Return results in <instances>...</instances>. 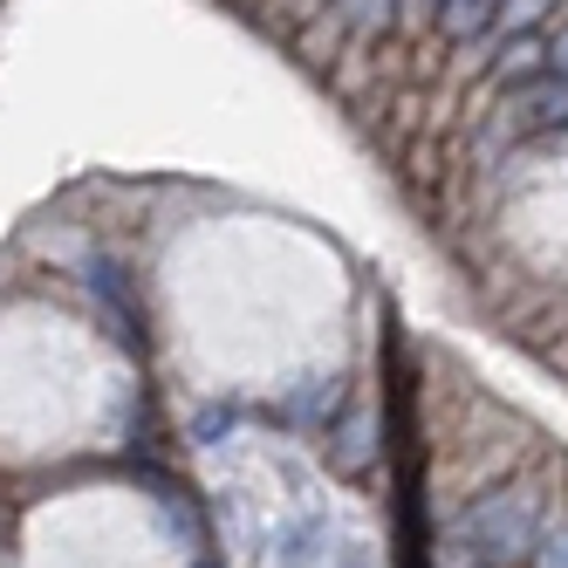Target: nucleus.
Masks as SVG:
<instances>
[{
	"instance_id": "7ed1b4c3",
	"label": "nucleus",
	"mask_w": 568,
	"mask_h": 568,
	"mask_svg": "<svg viewBox=\"0 0 568 568\" xmlns=\"http://www.w3.org/2000/svg\"><path fill=\"white\" fill-rule=\"evenodd\" d=\"M494 14H500V0H445V8L432 14V28L453 49H479L486 34H494Z\"/></svg>"
},
{
	"instance_id": "ddd939ff",
	"label": "nucleus",
	"mask_w": 568,
	"mask_h": 568,
	"mask_svg": "<svg viewBox=\"0 0 568 568\" xmlns=\"http://www.w3.org/2000/svg\"><path fill=\"white\" fill-rule=\"evenodd\" d=\"M541 34H548V75H568V14L555 28H541Z\"/></svg>"
},
{
	"instance_id": "20e7f679",
	"label": "nucleus",
	"mask_w": 568,
	"mask_h": 568,
	"mask_svg": "<svg viewBox=\"0 0 568 568\" xmlns=\"http://www.w3.org/2000/svg\"><path fill=\"white\" fill-rule=\"evenodd\" d=\"M514 110H520V124H535V131H561L568 124V75H535V83H520Z\"/></svg>"
},
{
	"instance_id": "9d476101",
	"label": "nucleus",
	"mask_w": 568,
	"mask_h": 568,
	"mask_svg": "<svg viewBox=\"0 0 568 568\" xmlns=\"http://www.w3.org/2000/svg\"><path fill=\"white\" fill-rule=\"evenodd\" d=\"M336 466H343V473H363V466H371V418H363V412H356V418L343 425V445H336Z\"/></svg>"
},
{
	"instance_id": "6e6552de",
	"label": "nucleus",
	"mask_w": 568,
	"mask_h": 568,
	"mask_svg": "<svg viewBox=\"0 0 568 568\" xmlns=\"http://www.w3.org/2000/svg\"><path fill=\"white\" fill-rule=\"evenodd\" d=\"M322 541H329V527H322L315 514L295 520L288 535H281V568H315V561H322Z\"/></svg>"
},
{
	"instance_id": "f8f14e48",
	"label": "nucleus",
	"mask_w": 568,
	"mask_h": 568,
	"mask_svg": "<svg viewBox=\"0 0 568 568\" xmlns=\"http://www.w3.org/2000/svg\"><path fill=\"white\" fill-rule=\"evenodd\" d=\"M535 561L541 568H568V520H555L548 535H541V548H535Z\"/></svg>"
},
{
	"instance_id": "9b49d317",
	"label": "nucleus",
	"mask_w": 568,
	"mask_h": 568,
	"mask_svg": "<svg viewBox=\"0 0 568 568\" xmlns=\"http://www.w3.org/2000/svg\"><path fill=\"white\" fill-rule=\"evenodd\" d=\"M233 432V404H199V412H192V438L199 445H220Z\"/></svg>"
},
{
	"instance_id": "2eb2a0df",
	"label": "nucleus",
	"mask_w": 568,
	"mask_h": 568,
	"mask_svg": "<svg viewBox=\"0 0 568 568\" xmlns=\"http://www.w3.org/2000/svg\"><path fill=\"white\" fill-rule=\"evenodd\" d=\"M199 568H220V561H199Z\"/></svg>"
},
{
	"instance_id": "f03ea898",
	"label": "nucleus",
	"mask_w": 568,
	"mask_h": 568,
	"mask_svg": "<svg viewBox=\"0 0 568 568\" xmlns=\"http://www.w3.org/2000/svg\"><path fill=\"white\" fill-rule=\"evenodd\" d=\"M535 75H548V34L541 28L494 34V75H486V83H494V90H520V83H535Z\"/></svg>"
},
{
	"instance_id": "423d86ee",
	"label": "nucleus",
	"mask_w": 568,
	"mask_h": 568,
	"mask_svg": "<svg viewBox=\"0 0 568 568\" xmlns=\"http://www.w3.org/2000/svg\"><path fill=\"white\" fill-rule=\"evenodd\" d=\"M329 14L356 34H390L397 28V0H329Z\"/></svg>"
},
{
	"instance_id": "4468645a",
	"label": "nucleus",
	"mask_w": 568,
	"mask_h": 568,
	"mask_svg": "<svg viewBox=\"0 0 568 568\" xmlns=\"http://www.w3.org/2000/svg\"><path fill=\"white\" fill-rule=\"evenodd\" d=\"M343 568H363V555H349V561H343Z\"/></svg>"
},
{
	"instance_id": "1a4fd4ad",
	"label": "nucleus",
	"mask_w": 568,
	"mask_h": 568,
	"mask_svg": "<svg viewBox=\"0 0 568 568\" xmlns=\"http://www.w3.org/2000/svg\"><path fill=\"white\" fill-rule=\"evenodd\" d=\"M555 0H500V14H494V34H527V28H541L548 21Z\"/></svg>"
},
{
	"instance_id": "0eeeda50",
	"label": "nucleus",
	"mask_w": 568,
	"mask_h": 568,
	"mask_svg": "<svg viewBox=\"0 0 568 568\" xmlns=\"http://www.w3.org/2000/svg\"><path fill=\"white\" fill-rule=\"evenodd\" d=\"M343 34H349V28H343L329 8H322L315 21H302V28H295V49H302V62H329V55L343 49Z\"/></svg>"
},
{
	"instance_id": "39448f33",
	"label": "nucleus",
	"mask_w": 568,
	"mask_h": 568,
	"mask_svg": "<svg viewBox=\"0 0 568 568\" xmlns=\"http://www.w3.org/2000/svg\"><path fill=\"white\" fill-rule=\"evenodd\" d=\"M90 288H97V302H103V308H116V336H124L131 349H144V322H138V308H131L124 274H116V267H97V274H90Z\"/></svg>"
},
{
	"instance_id": "f257e3e1",
	"label": "nucleus",
	"mask_w": 568,
	"mask_h": 568,
	"mask_svg": "<svg viewBox=\"0 0 568 568\" xmlns=\"http://www.w3.org/2000/svg\"><path fill=\"white\" fill-rule=\"evenodd\" d=\"M453 548L473 568H520V561H535V548H541V500L527 494V486L479 494L459 514V527H453Z\"/></svg>"
}]
</instances>
